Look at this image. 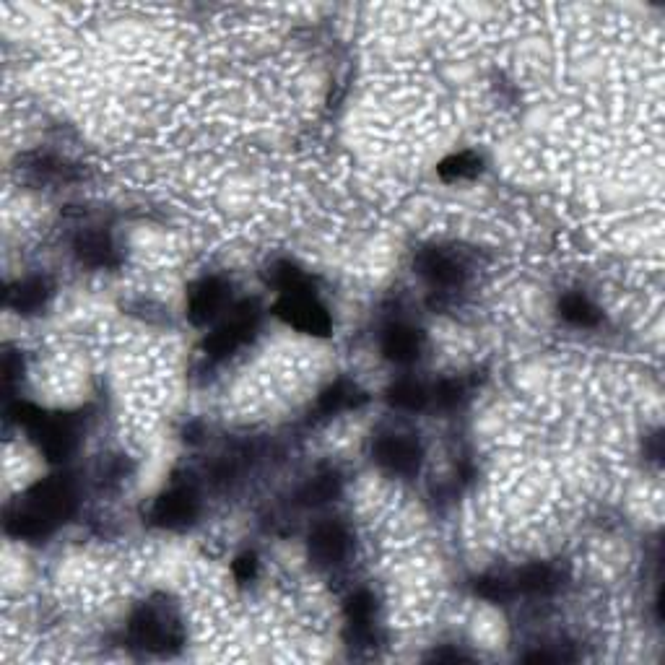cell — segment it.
<instances>
[{"mask_svg": "<svg viewBox=\"0 0 665 665\" xmlns=\"http://www.w3.org/2000/svg\"><path fill=\"white\" fill-rule=\"evenodd\" d=\"M78 263L89 265V268H110L117 263V252L112 239L102 232H86L76 239L73 245Z\"/></svg>", "mask_w": 665, "mask_h": 665, "instance_id": "obj_14", "label": "cell"}, {"mask_svg": "<svg viewBox=\"0 0 665 665\" xmlns=\"http://www.w3.org/2000/svg\"><path fill=\"white\" fill-rule=\"evenodd\" d=\"M260 310L255 302H239L224 323L206 338L203 349L211 359H226L232 356L239 346H245L258 328Z\"/></svg>", "mask_w": 665, "mask_h": 665, "instance_id": "obj_2", "label": "cell"}, {"mask_svg": "<svg viewBox=\"0 0 665 665\" xmlns=\"http://www.w3.org/2000/svg\"><path fill=\"white\" fill-rule=\"evenodd\" d=\"M278 320H284L291 328L302 330L307 336H328L330 315L323 304L312 294H286L273 307Z\"/></svg>", "mask_w": 665, "mask_h": 665, "instance_id": "obj_5", "label": "cell"}, {"mask_svg": "<svg viewBox=\"0 0 665 665\" xmlns=\"http://www.w3.org/2000/svg\"><path fill=\"white\" fill-rule=\"evenodd\" d=\"M76 510V489L68 476H52L26 491L6 512L8 536L34 541L50 536Z\"/></svg>", "mask_w": 665, "mask_h": 665, "instance_id": "obj_1", "label": "cell"}, {"mask_svg": "<svg viewBox=\"0 0 665 665\" xmlns=\"http://www.w3.org/2000/svg\"><path fill=\"white\" fill-rule=\"evenodd\" d=\"M476 593L481 595V598H486V601H494V603L510 601L512 595H517L515 585H512V577H504V575L478 577Z\"/></svg>", "mask_w": 665, "mask_h": 665, "instance_id": "obj_22", "label": "cell"}, {"mask_svg": "<svg viewBox=\"0 0 665 665\" xmlns=\"http://www.w3.org/2000/svg\"><path fill=\"white\" fill-rule=\"evenodd\" d=\"M375 619V598L369 590H356L346 601V621L351 629H369Z\"/></svg>", "mask_w": 665, "mask_h": 665, "instance_id": "obj_21", "label": "cell"}, {"mask_svg": "<svg viewBox=\"0 0 665 665\" xmlns=\"http://www.w3.org/2000/svg\"><path fill=\"white\" fill-rule=\"evenodd\" d=\"M388 403L401 411H421L429 403V393L421 382L398 380L388 388Z\"/></svg>", "mask_w": 665, "mask_h": 665, "instance_id": "obj_19", "label": "cell"}, {"mask_svg": "<svg viewBox=\"0 0 665 665\" xmlns=\"http://www.w3.org/2000/svg\"><path fill=\"white\" fill-rule=\"evenodd\" d=\"M341 494V478L336 473H320V476L310 478L307 484L299 491V502L304 507H323V504L333 502Z\"/></svg>", "mask_w": 665, "mask_h": 665, "instance_id": "obj_17", "label": "cell"}, {"mask_svg": "<svg viewBox=\"0 0 665 665\" xmlns=\"http://www.w3.org/2000/svg\"><path fill=\"white\" fill-rule=\"evenodd\" d=\"M421 346H424V336L411 325H390L382 333V354L395 364L416 362L421 356Z\"/></svg>", "mask_w": 665, "mask_h": 665, "instance_id": "obj_12", "label": "cell"}, {"mask_svg": "<svg viewBox=\"0 0 665 665\" xmlns=\"http://www.w3.org/2000/svg\"><path fill=\"white\" fill-rule=\"evenodd\" d=\"M21 369H24L21 356H16L13 351H6V354H3V377H6L8 388H11V382L21 375Z\"/></svg>", "mask_w": 665, "mask_h": 665, "instance_id": "obj_25", "label": "cell"}, {"mask_svg": "<svg viewBox=\"0 0 665 665\" xmlns=\"http://www.w3.org/2000/svg\"><path fill=\"white\" fill-rule=\"evenodd\" d=\"M559 315L575 328H595L603 320V312L585 294H567L559 302Z\"/></svg>", "mask_w": 665, "mask_h": 665, "instance_id": "obj_16", "label": "cell"}, {"mask_svg": "<svg viewBox=\"0 0 665 665\" xmlns=\"http://www.w3.org/2000/svg\"><path fill=\"white\" fill-rule=\"evenodd\" d=\"M151 517L162 528H185V525H190L198 517V494H195L193 486H169L154 502Z\"/></svg>", "mask_w": 665, "mask_h": 665, "instance_id": "obj_6", "label": "cell"}, {"mask_svg": "<svg viewBox=\"0 0 665 665\" xmlns=\"http://www.w3.org/2000/svg\"><path fill=\"white\" fill-rule=\"evenodd\" d=\"M432 660H463L460 653H434Z\"/></svg>", "mask_w": 665, "mask_h": 665, "instance_id": "obj_26", "label": "cell"}, {"mask_svg": "<svg viewBox=\"0 0 665 665\" xmlns=\"http://www.w3.org/2000/svg\"><path fill=\"white\" fill-rule=\"evenodd\" d=\"M226 302H229V286L221 278L211 276L203 278L190 289L188 297V317L193 325H208L214 323L216 317L224 312Z\"/></svg>", "mask_w": 665, "mask_h": 665, "instance_id": "obj_8", "label": "cell"}, {"mask_svg": "<svg viewBox=\"0 0 665 665\" xmlns=\"http://www.w3.org/2000/svg\"><path fill=\"white\" fill-rule=\"evenodd\" d=\"M29 434L50 463H65L76 450L78 437L71 416L39 414V419L29 427Z\"/></svg>", "mask_w": 665, "mask_h": 665, "instance_id": "obj_3", "label": "cell"}, {"mask_svg": "<svg viewBox=\"0 0 665 665\" xmlns=\"http://www.w3.org/2000/svg\"><path fill=\"white\" fill-rule=\"evenodd\" d=\"M481 172V159L471 151H460V154L447 156L445 162H440L437 175L445 182H458V180H471Z\"/></svg>", "mask_w": 665, "mask_h": 665, "instance_id": "obj_20", "label": "cell"}, {"mask_svg": "<svg viewBox=\"0 0 665 665\" xmlns=\"http://www.w3.org/2000/svg\"><path fill=\"white\" fill-rule=\"evenodd\" d=\"M351 551L349 530L341 523H320L310 533V559L320 567H333L341 564Z\"/></svg>", "mask_w": 665, "mask_h": 665, "instance_id": "obj_9", "label": "cell"}, {"mask_svg": "<svg viewBox=\"0 0 665 665\" xmlns=\"http://www.w3.org/2000/svg\"><path fill=\"white\" fill-rule=\"evenodd\" d=\"M50 297H52L50 278L29 276L24 278V281H16V284L8 286L6 304L13 312H19V315H34V312H39L45 307Z\"/></svg>", "mask_w": 665, "mask_h": 665, "instance_id": "obj_10", "label": "cell"}, {"mask_svg": "<svg viewBox=\"0 0 665 665\" xmlns=\"http://www.w3.org/2000/svg\"><path fill=\"white\" fill-rule=\"evenodd\" d=\"M416 268L429 284L440 286V289H452V286H460L465 278V268L458 260L447 255L442 250H427L421 252L419 260H416Z\"/></svg>", "mask_w": 665, "mask_h": 665, "instance_id": "obj_11", "label": "cell"}, {"mask_svg": "<svg viewBox=\"0 0 665 665\" xmlns=\"http://www.w3.org/2000/svg\"><path fill=\"white\" fill-rule=\"evenodd\" d=\"M434 401L442 408H455L463 401V385L458 380H445L434 388Z\"/></svg>", "mask_w": 665, "mask_h": 665, "instance_id": "obj_23", "label": "cell"}, {"mask_svg": "<svg viewBox=\"0 0 665 665\" xmlns=\"http://www.w3.org/2000/svg\"><path fill=\"white\" fill-rule=\"evenodd\" d=\"M375 460L398 476H414L421 468V445L411 434H388L375 442Z\"/></svg>", "mask_w": 665, "mask_h": 665, "instance_id": "obj_7", "label": "cell"}, {"mask_svg": "<svg viewBox=\"0 0 665 665\" xmlns=\"http://www.w3.org/2000/svg\"><path fill=\"white\" fill-rule=\"evenodd\" d=\"M512 585H515V593L549 595L559 590L562 575L551 564H530V567H523L512 575Z\"/></svg>", "mask_w": 665, "mask_h": 665, "instance_id": "obj_13", "label": "cell"}, {"mask_svg": "<svg viewBox=\"0 0 665 665\" xmlns=\"http://www.w3.org/2000/svg\"><path fill=\"white\" fill-rule=\"evenodd\" d=\"M271 284L276 286L281 294H312L310 291V278L304 276L302 268H297L289 260H278L271 268Z\"/></svg>", "mask_w": 665, "mask_h": 665, "instance_id": "obj_18", "label": "cell"}, {"mask_svg": "<svg viewBox=\"0 0 665 665\" xmlns=\"http://www.w3.org/2000/svg\"><path fill=\"white\" fill-rule=\"evenodd\" d=\"M258 575V559H255V554H242L234 562V577H237L239 582H250L252 577Z\"/></svg>", "mask_w": 665, "mask_h": 665, "instance_id": "obj_24", "label": "cell"}, {"mask_svg": "<svg viewBox=\"0 0 665 665\" xmlns=\"http://www.w3.org/2000/svg\"><path fill=\"white\" fill-rule=\"evenodd\" d=\"M364 401H367V395L356 388L354 382L336 380L320 393V398H317V411L325 416H336L343 414V411H351V408H359Z\"/></svg>", "mask_w": 665, "mask_h": 665, "instance_id": "obj_15", "label": "cell"}, {"mask_svg": "<svg viewBox=\"0 0 665 665\" xmlns=\"http://www.w3.org/2000/svg\"><path fill=\"white\" fill-rule=\"evenodd\" d=\"M130 640L149 653H169L182 645V632L175 621H169L156 608H141L130 619Z\"/></svg>", "mask_w": 665, "mask_h": 665, "instance_id": "obj_4", "label": "cell"}]
</instances>
